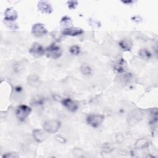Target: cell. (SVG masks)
Wrapping results in <instances>:
<instances>
[{
	"label": "cell",
	"mask_w": 158,
	"mask_h": 158,
	"mask_svg": "<svg viewBox=\"0 0 158 158\" xmlns=\"http://www.w3.org/2000/svg\"><path fill=\"white\" fill-rule=\"evenodd\" d=\"M18 17L17 11L12 7L7 8L4 12V20L8 23L15 21Z\"/></svg>",
	"instance_id": "cell-8"
},
{
	"label": "cell",
	"mask_w": 158,
	"mask_h": 158,
	"mask_svg": "<svg viewBox=\"0 0 158 158\" xmlns=\"http://www.w3.org/2000/svg\"><path fill=\"white\" fill-rule=\"evenodd\" d=\"M132 41L129 38H124L119 43V46L123 51H130L132 48Z\"/></svg>",
	"instance_id": "cell-12"
},
{
	"label": "cell",
	"mask_w": 158,
	"mask_h": 158,
	"mask_svg": "<svg viewBox=\"0 0 158 158\" xmlns=\"http://www.w3.org/2000/svg\"><path fill=\"white\" fill-rule=\"evenodd\" d=\"M62 33L64 35L75 36H78L83 34L84 33V31L80 28L69 27L64 29Z\"/></svg>",
	"instance_id": "cell-11"
},
{
	"label": "cell",
	"mask_w": 158,
	"mask_h": 158,
	"mask_svg": "<svg viewBox=\"0 0 158 158\" xmlns=\"http://www.w3.org/2000/svg\"><path fill=\"white\" fill-rule=\"evenodd\" d=\"M45 52L48 57L56 59L62 55V49L56 43H52L45 49Z\"/></svg>",
	"instance_id": "cell-1"
},
{
	"label": "cell",
	"mask_w": 158,
	"mask_h": 158,
	"mask_svg": "<svg viewBox=\"0 0 158 158\" xmlns=\"http://www.w3.org/2000/svg\"><path fill=\"white\" fill-rule=\"evenodd\" d=\"M48 33V30L46 28L44 24L41 23H37L33 25L31 28V33L35 37L39 38L46 35Z\"/></svg>",
	"instance_id": "cell-6"
},
{
	"label": "cell",
	"mask_w": 158,
	"mask_h": 158,
	"mask_svg": "<svg viewBox=\"0 0 158 158\" xmlns=\"http://www.w3.org/2000/svg\"><path fill=\"white\" fill-rule=\"evenodd\" d=\"M138 54L139 57L144 60H148L151 57V53L147 49H141L138 51Z\"/></svg>",
	"instance_id": "cell-15"
},
{
	"label": "cell",
	"mask_w": 158,
	"mask_h": 158,
	"mask_svg": "<svg viewBox=\"0 0 158 158\" xmlns=\"http://www.w3.org/2000/svg\"><path fill=\"white\" fill-rule=\"evenodd\" d=\"M33 136L34 138L36 140V141H38L39 143L43 142V141H44V139L46 138V135L41 130H38V129H36V130H33Z\"/></svg>",
	"instance_id": "cell-13"
},
{
	"label": "cell",
	"mask_w": 158,
	"mask_h": 158,
	"mask_svg": "<svg viewBox=\"0 0 158 158\" xmlns=\"http://www.w3.org/2000/svg\"><path fill=\"white\" fill-rule=\"evenodd\" d=\"M143 112L138 109L135 110L130 113L128 116V123L130 125L133 126L138 123L143 118Z\"/></svg>",
	"instance_id": "cell-5"
},
{
	"label": "cell",
	"mask_w": 158,
	"mask_h": 158,
	"mask_svg": "<svg viewBox=\"0 0 158 158\" xmlns=\"http://www.w3.org/2000/svg\"><path fill=\"white\" fill-rule=\"evenodd\" d=\"M27 82L30 86L36 87L40 85V78L36 75L33 74L28 77Z\"/></svg>",
	"instance_id": "cell-14"
},
{
	"label": "cell",
	"mask_w": 158,
	"mask_h": 158,
	"mask_svg": "<svg viewBox=\"0 0 158 158\" xmlns=\"http://www.w3.org/2000/svg\"><path fill=\"white\" fill-rule=\"evenodd\" d=\"M31 111V108L27 105H20L16 109L15 115L19 120L23 121L29 116Z\"/></svg>",
	"instance_id": "cell-2"
},
{
	"label": "cell",
	"mask_w": 158,
	"mask_h": 158,
	"mask_svg": "<svg viewBox=\"0 0 158 158\" xmlns=\"http://www.w3.org/2000/svg\"><path fill=\"white\" fill-rule=\"evenodd\" d=\"M70 52L73 55H78L80 52V48L77 45H73L70 48Z\"/></svg>",
	"instance_id": "cell-19"
},
{
	"label": "cell",
	"mask_w": 158,
	"mask_h": 158,
	"mask_svg": "<svg viewBox=\"0 0 158 158\" xmlns=\"http://www.w3.org/2000/svg\"><path fill=\"white\" fill-rule=\"evenodd\" d=\"M104 117L101 114H89L86 117V122L93 127H98L104 121Z\"/></svg>",
	"instance_id": "cell-3"
},
{
	"label": "cell",
	"mask_w": 158,
	"mask_h": 158,
	"mask_svg": "<svg viewBox=\"0 0 158 158\" xmlns=\"http://www.w3.org/2000/svg\"><path fill=\"white\" fill-rule=\"evenodd\" d=\"M29 52L35 57H40L45 54V49L38 43H35L29 49Z\"/></svg>",
	"instance_id": "cell-7"
},
{
	"label": "cell",
	"mask_w": 158,
	"mask_h": 158,
	"mask_svg": "<svg viewBox=\"0 0 158 158\" xmlns=\"http://www.w3.org/2000/svg\"><path fill=\"white\" fill-rule=\"evenodd\" d=\"M149 145V140L147 138H141L138 140L135 144V146L137 148L143 149Z\"/></svg>",
	"instance_id": "cell-16"
},
{
	"label": "cell",
	"mask_w": 158,
	"mask_h": 158,
	"mask_svg": "<svg viewBox=\"0 0 158 158\" xmlns=\"http://www.w3.org/2000/svg\"><path fill=\"white\" fill-rule=\"evenodd\" d=\"M62 105L69 111L75 112L78 109L77 103L70 98H65L62 101Z\"/></svg>",
	"instance_id": "cell-9"
},
{
	"label": "cell",
	"mask_w": 158,
	"mask_h": 158,
	"mask_svg": "<svg viewBox=\"0 0 158 158\" xmlns=\"http://www.w3.org/2000/svg\"><path fill=\"white\" fill-rule=\"evenodd\" d=\"M3 157H19L18 155H15V153H7L4 154Z\"/></svg>",
	"instance_id": "cell-21"
},
{
	"label": "cell",
	"mask_w": 158,
	"mask_h": 158,
	"mask_svg": "<svg viewBox=\"0 0 158 158\" xmlns=\"http://www.w3.org/2000/svg\"><path fill=\"white\" fill-rule=\"evenodd\" d=\"M81 71L85 75H88L91 73V69L90 67L87 64H83L81 67Z\"/></svg>",
	"instance_id": "cell-18"
},
{
	"label": "cell",
	"mask_w": 158,
	"mask_h": 158,
	"mask_svg": "<svg viewBox=\"0 0 158 158\" xmlns=\"http://www.w3.org/2000/svg\"><path fill=\"white\" fill-rule=\"evenodd\" d=\"M38 9L43 14H49L52 11V8L49 2L46 1H41L38 3Z\"/></svg>",
	"instance_id": "cell-10"
},
{
	"label": "cell",
	"mask_w": 158,
	"mask_h": 158,
	"mask_svg": "<svg viewBox=\"0 0 158 158\" xmlns=\"http://www.w3.org/2000/svg\"><path fill=\"white\" fill-rule=\"evenodd\" d=\"M60 23L62 26L63 27H71L72 25V20L71 19L70 17H68V16H64L60 22Z\"/></svg>",
	"instance_id": "cell-17"
},
{
	"label": "cell",
	"mask_w": 158,
	"mask_h": 158,
	"mask_svg": "<svg viewBox=\"0 0 158 158\" xmlns=\"http://www.w3.org/2000/svg\"><path fill=\"white\" fill-rule=\"evenodd\" d=\"M43 127L46 132L49 133H55L60 128V123L57 120H48L44 123Z\"/></svg>",
	"instance_id": "cell-4"
},
{
	"label": "cell",
	"mask_w": 158,
	"mask_h": 158,
	"mask_svg": "<svg viewBox=\"0 0 158 158\" xmlns=\"http://www.w3.org/2000/svg\"><path fill=\"white\" fill-rule=\"evenodd\" d=\"M67 4L70 9H74L78 5V2L77 1H67Z\"/></svg>",
	"instance_id": "cell-20"
}]
</instances>
